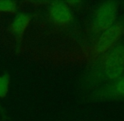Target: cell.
I'll return each instance as SVG.
<instances>
[{
  "label": "cell",
  "instance_id": "obj_2",
  "mask_svg": "<svg viewBox=\"0 0 124 121\" xmlns=\"http://www.w3.org/2000/svg\"><path fill=\"white\" fill-rule=\"evenodd\" d=\"M124 36V20H117L108 29L99 34L93 47L94 55L101 56L119 44Z\"/></svg>",
  "mask_w": 124,
  "mask_h": 121
},
{
  "label": "cell",
  "instance_id": "obj_1",
  "mask_svg": "<svg viewBox=\"0 0 124 121\" xmlns=\"http://www.w3.org/2000/svg\"><path fill=\"white\" fill-rule=\"evenodd\" d=\"M124 74V45L118 44L101 56L98 66L89 76V83L99 87L117 80Z\"/></svg>",
  "mask_w": 124,
  "mask_h": 121
},
{
  "label": "cell",
  "instance_id": "obj_7",
  "mask_svg": "<svg viewBox=\"0 0 124 121\" xmlns=\"http://www.w3.org/2000/svg\"><path fill=\"white\" fill-rule=\"evenodd\" d=\"M10 77L9 74H3L0 76V98H4L8 95L10 85Z\"/></svg>",
  "mask_w": 124,
  "mask_h": 121
},
{
  "label": "cell",
  "instance_id": "obj_3",
  "mask_svg": "<svg viewBox=\"0 0 124 121\" xmlns=\"http://www.w3.org/2000/svg\"><path fill=\"white\" fill-rule=\"evenodd\" d=\"M119 3L116 1H106L101 3L96 8L92 24V30L100 34L113 25L118 18Z\"/></svg>",
  "mask_w": 124,
  "mask_h": 121
},
{
  "label": "cell",
  "instance_id": "obj_4",
  "mask_svg": "<svg viewBox=\"0 0 124 121\" xmlns=\"http://www.w3.org/2000/svg\"><path fill=\"white\" fill-rule=\"evenodd\" d=\"M124 98V74L117 80L101 86L89 93V99L92 101H109Z\"/></svg>",
  "mask_w": 124,
  "mask_h": 121
},
{
  "label": "cell",
  "instance_id": "obj_5",
  "mask_svg": "<svg viewBox=\"0 0 124 121\" xmlns=\"http://www.w3.org/2000/svg\"><path fill=\"white\" fill-rule=\"evenodd\" d=\"M48 11L51 20L57 26H67L72 22L74 18L72 9L66 2H52L50 3Z\"/></svg>",
  "mask_w": 124,
  "mask_h": 121
},
{
  "label": "cell",
  "instance_id": "obj_8",
  "mask_svg": "<svg viewBox=\"0 0 124 121\" xmlns=\"http://www.w3.org/2000/svg\"><path fill=\"white\" fill-rule=\"evenodd\" d=\"M18 8L16 1H0V13L15 14Z\"/></svg>",
  "mask_w": 124,
  "mask_h": 121
},
{
  "label": "cell",
  "instance_id": "obj_6",
  "mask_svg": "<svg viewBox=\"0 0 124 121\" xmlns=\"http://www.w3.org/2000/svg\"><path fill=\"white\" fill-rule=\"evenodd\" d=\"M31 20V15L25 13H15L10 24V30L15 37L20 39Z\"/></svg>",
  "mask_w": 124,
  "mask_h": 121
}]
</instances>
